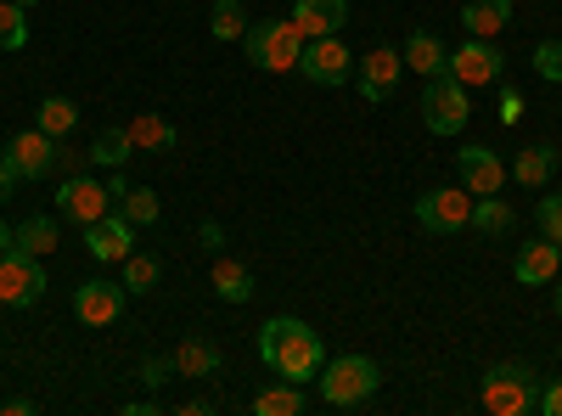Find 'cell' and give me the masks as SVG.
Segmentation results:
<instances>
[{
	"label": "cell",
	"mask_w": 562,
	"mask_h": 416,
	"mask_svg": "<svg viewBox=\"0 0 562 416\" xmlns=\"http://www.w3.org/2000/svg\"><path fill=\"white\" fill-rule=\"evenodd\" d=\"M259 360L270 366L276 378H288V383H315L321 366H326V349L310 333V321L276 315V321H265V327H259Z\"/></svg>",
	"instance_id": "6da1fadb"
},
{
	"label": "cell",
	"mask_w": 562,
	"mask_h": 416,
	"mask_svg": "<svg viewBox=\"0 0 562 416\" xmlns=\"http://www.w3.org/2000/svg\"><path fill=\"white\" fill-rule=\"evenodd\" d=\"M378 383H383V372H378L371 355H338V360H326L321 378H315L326 411H360L371 394H378Z\"/></svg>",
	"instance_id": "7a4b0ae2"
},
{
	"label": "cell",
	"mask_w": 562,
	"mask_h": 416,
	"mask_svg": "<svg viewBox=\"0 0 562 416\" xmlns=\"http://www.w3.org/2000/svg\"><path fill=\"white\" fill-rule=\"evenodd\" d=\"M243 52L265 74H293L299 57H304V34L293 29V18H265V23H248Z\"/></svg>",
	"instance_id": "3957f363"
},
{
	"label": "cell",
	"mask_w": 562,
	"mask_h": 416,
	"mask_svg": "<svg viewBox=\"0 0 562 416\" xmlns=\"http://www.w3.org/2000/svg\"><path fill=\"white\" fill-rule=\"evenodd\" d=\"M484 411L490 416H529L535 400H540V378H535V366L524 360H501L484 372Z\"/></svg>",
	"instance_id": "277c9868"
},
{
	"label": "cell",
	"mask_w": 562,
	"mask_h": 416,
	"mask_svg": "<svg viewBox=\"0 0 562 416\" xmlns=\"http://www.w3.org/2000/svg\"><path fill=\"white\" fill-rule=\"evenodd\" d=\"M467 119H473V97H467V85L439 74L428 79V90H422V124H428L434 135H461Z\"/></svg>",
	"instance_id": "5b68a950"
},
{
	"label": "cell",
	"mask_w": 562,
	"mask_h": 416,
	"mask_svg": "<svg viewBox=\"0 0 562 416\" xmlns=\"http://www.w3.org/2000/svg\"><path fill=\"white\" fill-rule=\"evenodd\" d=\"M45 288H52V276H45V265L23 248H7L0 254V304L7 310H29L45 299Z\"/></svg>",
	"instance_id": "8992f818"
},
{
	"label": "cell",
	"mask_w": 562,
	"mask_h": 416,
	"mask_svg": "<svg viewBox=\"0 0 562 416\" xmlns=\"http://www.w3.org/2000/svg\"><path fill=\"white\" fill-rule=\"evenodd\" d=\"M445 74H450V79H461L467 90H473V85H501L506 57L495 52V40H473V34H467V40L456 45V52L445 57Z\"/></svg>",
	"instance_id": "52a82bcc"
},
{
	"label": "cell",
	"mask_w": 562,
	"mask_h": 416,
	"mask_svg": "<svg viewBox=\"0 0 562 416\" xmlns=\"http://www.w3.org/2000/svg\"><path fill=\"white\" fill-rule=\"evenodd\" d=\"M467 220H473V198H467V187H439V192L416 198V225L434 231V237H456Z\"/></svg>",
	"instance_id": "ba28073f"
},
{
	"label": "cell",
	"mask_w": 562,
	"mask_h": 416,
	"mask_svg": "<svg viewBox=\"0 0 562 416\" xmlns=\"http://www.w3.org/2000/svg\"><path fill=\"white\" fill-rule=\"evenodd\" d=\"M299 74L321 90H333L355 74V52L338 40V34H326V40H304V57H299Z\"/></svg>",
	"instance_id": "9c48e42d"
},
{
	"label": "cell",
	"mask_w": 562,
	"mask_h": 416,
	"mask_svg": "<svg viewBox=\"0 0 562 416\" xmlns=\"http://www.w3.org/2000/svg\"><path fill=\"white\" fill-rule=\"evenodd\" d=\"M400 74H405V57L394 52V45H371L366 57H355V85H360V97H366L371 108L394 97Z\"/></svg>",
	"instance_id": "30bf717a"
},
{
	"label": "cell",
	"mask_w": 562,
	"mask_h": 416,
	"mask_svg": "<svg viewBox=\"0 0 562 416\" xmlns=\"http://www.w3.org/2000/svg\"><path fill=\"white\" fill-rule=\"evenodd\" d=\"M0 158L12 164V175H18V180H45V175L57 169V142H52V135H45V130L34 124V130H18Z\"/></svg>",
	"instance_id": "8fae6325"
},
{
	"label": "cell",
	"mask_w": 562,
	"mask_h": 416,
	"mask_svg": "<svg viewBox=\"0 0 562 416\" xmlns=\"http://www.w3.org/2000/svg\"><path fill=\"white\" fill-rule=\"evenodd\" d=\"M85 254L97 259V265H124L130 254H135V225L113 209V214H102V220H90L85 225Z\"/></svg>",
	"instance_id": "7c38bea8"
},
{
	"label": "cell",
	"mask_w": 562,
	"mask_h": 416,
	"mask_svg": "<svg viewBox=\"0 0 562 416\" xmlns=\"http://www.w3.org/2000/svg\"><path fill=\"white\" fill-rule=\"evenodd\" d=\"M124 304H130V288L124 282H79L74 288V315L85 321V327H113V321L124 315Z\"/></svg>",
	"instance_id": "4fadbf2b"
},
{
	"label": "cell",
	"mask_w": 562,
	"mask_h": 416,
	"mask_svg": "<svg viewBox=\"0 0 562 416\" xmlns=\"http://www.w3.org/2000/svg\"><path fill=\"white\" fill-rule=\"evenodd\" d=\"M57 209H63L74 225H90V220L113 214V192L102 187V180H90V175H68L63 187H57Z\"/></svg>",
	"instance_id": "5bb4252c"
},
{
	"label": "cell",
	"mask_w": 562,
	"mask_h": 416,
	"mask_svg": "<svg viewBox=\"0 0 562 416\" xmlns=\"http://www.w3.org/2000/svg\"><path fill=\"white\" fill-rule=\"evenodd\" d=\"M456 169H461V187L473 198H495L506 187V164L495 158V147H461L456 153Z\"/></svg>",
	"instance_id": "9a60e30c"
},
{
	"label": "cell",
	"mask_w": 562,
	"mask_h": 416,
	"mask_svg": "<svg viewBox=\"0 0 562 416\" xmlns=\"http://www.w3.org/2000/svg\"><path fill=\"white\" fill-rule=\"evenodd\" d=\"M293 29L304 40H326V34H344L349 23V0H293Z\"/></svg>",
	"instance_id": "2e32d148"
},
{
	"label": "cell",
	"mask_w": 562,
	"mask_h": 416,
	"mask_svg": "<svg viewBox=\"0 0 562 416\" xmlns=\"http://www.w3.org/2000/svg\"><path fill=\"white\" fill-rule=\"evenodd\" d=\"M512 276H518L524 288H551L557 276H562V248H557L551 237L524 243V248H518V259H512Z\"/></svg>",
	"instance_id": "e0dca14e"
},
{
	"label": "cell",
	"mask_w": 562,
	"mask_h": 416,
	"mask_svg": "<svg viewBox=\"0 0 562 416\" xmlns=\"http://www.w3.org/2000/svg\"><path fill=\"white\" fill-rule=\"evenodd\" d=\"M400 57H405V68H411V74L439 79V74H445V57H450V45H445L434 29H416V34L400 45Z\"/></svg>",
	"instance_id": "ac0fdd59"
},
{
	"label": "cell",
	"mask_w": 562,
	"mask_h": 416,
	"mask_svg": "<svg viewBox=\"0 0 562 416\" xmlns=\"http://www.w3.org/2000/svg\"><path fill=\"white\" fill-rule=\"evenodd\" d=\"M557 164H562V153H557L551 142H535V147L518 153V164H512V180H518V187H529V192H546L551 175H557Z\"/></svg>",
	"instance_id": "d6986e66"
},
{
	"label": "cell",
	"mask_w": 562,
	"mask_h": 416,
	"mask_svg": "<svg viewBox=\"0 0 562 416\" xmlns=\"http://www.w3.org/2000/svg\"><path fill=\"white\" fill-rule=\"evenodd\" d=\"M506 23H512V0H467L461 7V29L473 40H495L506 34Z\"/></svg>",
	"instance_id": "ffe728a7"
},
{
	"label": "cell",
	"mask_w": 562,
	"mask_h": 416,
	"mask_svg": "<svg viewBox=\"0 0 562 416\" xmlns=\"http://www.w3.org/2000/svg\"><path fill=\"white\" fill-rule=\"evenodd\" d=\"M124 130H130L135 153H175V124L164 113H135Z\"/></svg>",
	"instance_id": "44dd1931"
},
{
	"label": "cell",
	"mask_w": 562,
	"mask_h": 416,
	"mask_svg": "<svg viewBox=\"0 0 562 416\" xmlns=\"http://www.w3.org/2000/svg\"><path fill=\"white\" fill-rule=\"evenodd\" d=\"M254 416H304L310 411V400H304V383H288L281 378L276 389H265V394H254V405H248Z\"/></svg>",
	"instance_id": "7402d4cb"
},
{
	"label": "cell",
	"mask_w": 562,
	"mask_h": 416,
	"mask_svg": "<svg viewBox=\"0 0 562 416\" xmlns=\"http://www.w3.org/2000/svg\"><path fill=\"white\" fill-rule=\"evenodd\" d=\"M57 220L52 214H29L18 231H12V248H23V254H34V259H45V254H57Z\"/></svg>",
	"instance_id": "603a6c76"
},
{
	"label": "cell",
	"mask_w": 562,
	"mask_h": 416,
	"mask_svg": "<svg viewBox=\"0 0 562 416\" xmlns=\"http://www.w3.org/2000/svg\"><path fill=\"white\" fill-rule=\"evenodd\" d=\"M85 153H90V164H97V169H124V164L135 158V142H130V130H124V124H108Z\"/></svg>",
	"instance_id": "cb8c5ba5"
},
{
	"label": "cell",
	"mask_w": 562,
	"mask_h": 416,
	"mask_svg": "<svg viewBox=\"0 0 562 416\" xmlns=\"http://www.w3.org/2000/svg\"><path fill=\"white\" fill-rule=\"evenodd\" d=\"M220 372V349L209 338H186L175 349V378H214Z\"/></svg>",
	"instance_id": "d4e9b609"
},
{
	"label": "cell",
	"mask_w": 562,
	"mask_h": 416,
	"mask_svg": "<svg viewBox=\"0 0 562 416\" xmlns=\"http://www.w3.org/2000/svg\"><path fill=\"white\" fill-rule=\"evenodd\" d=\"M214 293L225 304H248L254 299V270L237 265V259H214Z\"/></svg>",
	"instance_id": "484cf974"
},
{
	"label": "cell",
	"mask_w": 562,
	"mask_h": 416,
	"mask_svg": "<svg viewBox=\"0 0 562 416\" xmlns=\"http://www.w3.org/2000/svg\"><path fill=\"white\" fill-rule=\"evenodd\" d=\"M113 209L140 231V225H158V214H164V203H158V192L153 187H124L119 198H113Z\"/></svg>",
	"instance_id": "4316f807"
},
{
	"label": "cell",
	"mask_w": 562,
	"mask_h": 416,
	"mask_svg": "<svg viewBox=\"0 0 562 416\" xmlns=\"http://www.w3.org/2000/svg\"><path fill=\"white\" fill-rule=\"evenodd\" d=\"M479 231V237H506L512 225H518V214H512L501 198H473V220H467Z\"/></svg>",
	"instance_id": "83f0119b"
},
{
	"label": "cell",
	"mask_w": 562,
	"mask_h": 416,
	"mask_svg": "<svg viewBox=\"0 0 562 416\" xmlns=\"http://www.w3.org/2000/svg\"><path fill=\"white\" fill-rule=\"evenodd\" d=\"M74 124H79V108H74L68 97H45V102H40V130L52 135V142H68Z\"/></svg>",
	"instance_id": "f1b7e54d"
},
{
	"label": "cell",
	"mask_w": 562,
	"mask_h": 416,
	"mask_svg": "<svg viewBox=\"0 0 562 416\" xmlns=\"http://www.w3.org/2000/svg\"><path fill=\"white\" fill-rule=\"evenodd\" d=\"M209 34H214V40H243V34H248V12H243V0H214V12H209Z\"/></svg>",
	"instance_id": "f546056e"
},
{
	"label": "cell",
	"mask_w": 562,
	"mask_h": 416,
	"mask_svg": "<svg viewBox=\"0 0 562 416\" xmlns=\"http://www.w3.org/2000/svg\"><path fill=\"white\" fill-rule=\"evenodd\" d=\"M29 45V7L0 0V52H23Z\"/></svg>",
	"instance_id": "4dcf8cb0"
},
{
	"label": "cell",
	"mask_w": 562,
	"mask_h": 416,
	"mask_svg": "<svg viewBox=\"0 0 562 416\" xmlns=\"http://www.w3.org/2000/svg\"><path fill=\"white\" fill-rule=\"evenodd\" d=\"M158 276H164V265H158L153 254H130V259H124V288H130V293H153Z\"/></svg>",
	"instance_id": "1f68e13d"
},
{
	"label": "cell",
	"mask_w": 562,
	"mask_h": 416,
	"mask_svg": "<svg viewBox=\"0 0 562 416\" xmlns=\"http://www.w3.org/2000/svg\"><path fill=\"white\" fill-rule=\"evenodd\" d=\"M535 74L546 85H562V40H540L535 45Z\"/></svg>",
	"instance_id": "d6a6232c"
},
{
	"label": "cell",
	"mask_w": 562,
	"mask_h": 416,
	"mask_svg": "<svg viewBox=\"0 0 562 416\" xmlns=\"http://www.w3.org/2000/svg\"><path fill=\"white\" fill-rule=\"evenodd\" d=\"M535 220H540V237H551V243L562 248V198H557V192L535 203Z\"/></svg>",
	"instance_id": "836d02e7"
},
{
	"label": "cell",
	"mask_w": 562,
	"mask_h": 416,
	"mask_svg": "<svg viewBox=\"0 0 562 416\" xmlns=\"http://www.w3.org/2000/svg\"><path fill=\"white\" fill-rule=\"evenodd\" d=\"M175 378V355L164 360V355H147V360H140V383H147V389H164Z\"/></svg>",
	"instance_id": "e575fe53"
},
{
	"label": "cell",
	"mask_w": 562,
	"mask_h": 416,
	"mask_svg": "<svg viewBox=\"0 0 562 416\" xmlns=\"http://www.w3.org/2000/svg\"><path fill=\"white\" fill-rule=\"evenodd\" d=\"M495 119H501V124H518V119H524V97H518V90H512V85H501V102H495Z\"/></svg>",
	"instance_id": "d590c367"
},
{
	"label": "cell",
	"mask_w": 562,
	"mask_h": 416,
	"mask_svg": "<svg viewBox=\"0 0 562 416\" xmlns=\"http://www.w3.org/2000/svg\"><path fill=\"white\" fill-rule=\"evenodd\" d=\"M535 411H540V416H562V383H546L540 400H535Z\"/></svg>",
	"instance_id": "8d00e7d4"
},
{
	"label": "cell",
	"mask_w": 562,
	"mask_h": 416,
	"mask_svg": "<svg viewBox=\"0 0 562 416\" xmlns=\"http://www.w3.org/2000/svg\"><path fill=\"white\" fill-rule=\"evenodd\" d=\"M57 164H63L68 175H85V164H90V153H79V147H63V142H57Z\"/></svg>",
	"instance_id": "74e56055"
},
{
	"label": "cell",
	"mask_w": 562,
	"mask_h": 416,
	"mask_svg": "<svg viewBox=\"0 0 562 416\" xmlns=\"http://www.w3.org/2000/svg\"><path fill=\"white\" fill-rule=\"evenodd\" d=\"M220 243H225V231H220V220H203V231H198V248L220 254Z\"/></svg>",
	"instance_id": "f35d334b"
},
{
	"label": "cell",
	"mask_w": 562,
	"mask_h": 416,
	"mask_svg": "<svg viewBox=\"0 0 562 416\" xmlns=\"http://www.w3.org/2000/svg\"><path fill=\"white\" fill-rule=\"evenodd\" d=\"M12 180H18V175H12V164H7V158H0V203H7V198H12Z\"/></svg>",
	"instance_id": "ab89813d"
},
{
	"label": "cell",
	"mask_w": 562,
	"mask_h": 416,
	"mask_svg": "<svg viewBox=\"0 0 562 416\" xmlns=\"http://www.w3.org/2000/svg\"><path fill=\"white\" fill-rule=\"evenodd\" d=\"M180 411H186V416H209V411H214V400H186Z\"/></svg>",
	"instance_id": "60d3db41"
},
{
	"label": "cell",
	"mask_w": 562,
	"mask_h": 416,
	"mask_svg": "<svg viewBox=\"0 0 562 416\" xmlns=\"http://www.w3.org/2000/svg\"><path fill=\"white\" fill-rule=\"evenodd\" d=\"M7 416H34V400H7Z\"/></svg>",
	"instance_id": "b9f144b4"
},
{
	"label": "cell",
	"mask_w": 562,
	"mask_h": 416,
	"mask_svg": "<svg viewBox=\"0 0 562 416\" xmlns=\"http://www.w3.org/2000/svg\"><path fill=\"white\" fill-rule=\"evenodd\" d=\"M7 248H12V225H7V220H0V254H7Z\"/></svg>",
	"instance_id": "7bdbcfd3"
},
{
	"label": "cell",
	"mask_w": 562,
	"mask_h": 416,
	"mask_svg": "<svg viewBox=\"0 0 562 416\" xmlns=\"http://www.w3.org/2000/svg\"><path fill=\"white\" fill-rule=\"evenodd\" d=\"M551 304H557V315H562V276H557V282H551Z\"/></svg>",
	"instance_id": "ee69618b"
},
{
	"label": "cell",
	"mask_w": 562,
	"mask_h": 416,
	"mask_svg": "<svg viewBox=\"0 0 562 416\" xmlns=\"http://www.w3.org/2000/svg\"><path fill=\"white\" fill-rule=\"evenodd\" d=\"M18 7H40V0H18Z\"/></svg>",
	"instance_id": "f6af8a7d"
}]
</instances>
